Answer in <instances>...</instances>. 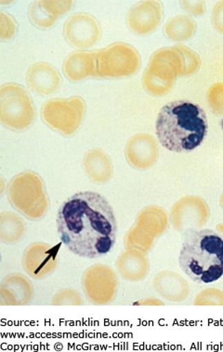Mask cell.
Returning <instances> with one entry per match:
<instances>
[{
	"label": "cell",
	"instance_id": "obj_1",
	"mask_svg": "<svg viewBox=\"0 0 223 352\" xmlns=\"http://www.w3.org/2000/svg\"><path fill=\"white\" fill-rule=\"evenodd\" d=\"M56 222L63 245L81 258H100L115 246V211L100 193L81 192L69 197L58 210Z\"/></svg>",
	"mask_w": 223,
	"mask_h": 352
},
{
	"label": "cell",
	"instance_id": "obj_2",
	"mask_svg": "<svg viewBox=\"0 0 223 352\" xmlns=\"http://www.w3.org/2000/svg\"><path fill=\"white\" fill-rule=\"evenodd\" d=\"M162 146L174 153L191 152L204 142L208 132L206 113L187 100H174L162 107L156 123Z\"/></svg>",
	"mask_w": 223,
	"mask_h": 352
},
{
	"label": "cell",
	"instance_id": "obj_3",
	"mask_svg": "<svg viewBox=\"0 0 223 352\" xmlns=\"http://www.w3.org/2000/svg\"><path fill=\"white\" fill-rule=\"evenodd\" d=\"M179 265L191 280L209 285L223 277V235L211 229H189L183 235Z\"/></svg>",
	"mask_w": 223,
	"mask_h": 352
},
{
	"label": "cell",
	"instance_id": "obj_4",
	"mask_svg": "<svg viewBox=\"0 0 223 352\" xmlns=\"http://www.w3.org/2000/svg\"><path fill=\"white\" fill-rule=\"evenodd\" d=\"M183 72V59L176 45L156 50L151 57L142 76L145 91L156 97L164 96Z\"/></svg>",
	"mask_w": 223,
	"mask_h": 352
},
{
	"label": "cell",
	"instance_id": "obj_5",
	"mask_svg": "<svg viewBox=\"0 0 223 352\" xmlns=\"http://www.w3.org/2000/svg\"><path fill=\"white\" fill-rule=\"evenodd\" d=\"M36 112L26 89L16 83L4 84L0 89V120L12 131H21L33 123Z\"/></svg>",
	"mask_w": 223,
	"mask_h": 352
},
{
	"label": "cell",
	"instance_id": "obj_6",
	"mask_svg": "<svg viewBox=\"0 0 223 352\" xmlns=\"http://www.w3.org/2000/svg\"><path fill=\"white\" fill-rule=\"evenodd\" d=\"M97 78H126L138 72L140 66L139 52L131 45L116 42L97 50Z\"/></svg>",
	"mask_w": 223,
	"mask_h": 352
},
{
	"label": "cell",
	"instance_id": "obj_7",
	"mask_svg": "<svg viewBox=\"0 0 223 352\" xmlns=\"http://www.w3.org/2000/svg\"><path fill=\"white\" fill-rule=\"evenodd\" d=\"M86 111L85 100L79 96L68 99H52L41 108V118L45 123L63 135H72L81 125Z\"/></svg>",
	"mask_w": 223,
	"mask_h": 352
},
{
	"label": "cell",
	"instance_id": "obj_8",
	"mask_svg": "<svg viewBox=\"0 0 223 352\" xmlns=\"http://www.w3.org/2000/svg\"><path fill=\"white\" fill-rule=\"evenodd\" d=\"M68 43L78 49H89L99 41L102 29L99 22L87 12H78L68 18L63 26Z\"/></svg>",
	"mask_w": 223,
	"mask_h": 352
},
{
	"label": "cell",
	"instance_id": "obj_9",
	"mask_svg": "<svg viewBox=\"0 0 223 352\" xmlns=\"http://www.w3.org/2000/svg\"><path fill=\"white\" fill-rule=\"evenodd\" d=\"M163 7L156 0L140 1L130 8L127 16V26L132 33L145 36L152 33L160 25Z\"/></svg>",
	"mask_w": 223,
	"mask_h": 352
},
{
	"label": "cell",
	"instance_id": "obj_10",
	"mask_svg": "<svg viewBox=\"0 0 223 352\" xmlns=\"http://www.w3.org/2000/svg\"><path fill=\"white\" fill-rule=\"evenodd\" d=\"M126 155L129 162L135 168H147L158 158V144L151 135H135L127 142Z\"/></svg>",
	"mask_w": 223,
	"mask_h": 352
},
{
	"label": "cell",
	"instance_id": "obj_11",
	"mask_svg": "<svg viewBox=\"0 0 223 352\" xmlns=\"http://www.w3.org/2000/svg\"><path fill=\"white\" fill-rule=\"evenodd\" d=\"M10 198L16 205L30 208L44 204L41 182L36 175L25 173L18 177L10 187Z\"/></svg>",
	"mask_w": 223,
	"mask_h": 352
},
{
	"label": "cell",
	"instance_id": "obj_12",
	"mask_svg": "<svg viewBox=\"0 0 223 352\" xmlns=\"http://www.w3.org/2000/svg\"><path fill=\"white\" fill-rule=\"evenodd\" d=\"M61 76L57 69L47 63H37L29 68L26 82L32 91L41 95H50L59 89Z\"/></svg>",
	"mask_w": 223,
	"mask_h": 352
},
{
	"label": "cell",
	"instance_id": "obj_13",
	"mask_svg": "<svg viewBox=\"0 0 223 352\" xmlns=\"http://www.w3.org/2000/svg\"><path fill=\"white\" fill-rule=\"evenodd\" d=\"M63 74L71 81H81L87 76L97 78L96 52L78 50L65 58Z\"/></svg>",
	"mask_w": 223,
	"mask_h": 352
},
{
	"label": "cell",
	"instance_id": "obj_14",
	"mask_svg": "<svg viewBox=\"0 0 223 352\" xmlns=\"http://www.w3.org/2000/svg\"><path fill=\"white\" fill-rule=\"evenodd\" d=\"M72 7L73 1H34L29 8V18L36 28H50Z\"/></svg>",
	"mask_w": 223,
	"mask_h": 352
},
{
	"label": "cell",
	"instance_id": "obj_15",
	"mask_svg": "<svg viewBox=\"0 0 223 352\" xmlns=\"http://www.w3.org/2000/svg\"><path fill=\"white\" fill-rule=\"evenodd\" d=\"M196 23L187 15H178L167 21L164 26L166 36L175 42L188 41L195 34Z\"/></svg>",
	"mask_w": 223,
	"mask_h": 352
},
{
	"label": "cell",
	"instance_id": "obj_16",
	"mask_svg": "<svg viewBox=\"0 0 223 352\" xmlns=\"http://www.w3.org/2000/svg\"><path fill=\"white\" fill-rule=\"evenodd\" d=\"M86 168L90 176L96 181H105L110 175L111 168L108 158L100 151H92L87 153Z\"/></svg>",
	"mask_w": 223,
	"mask_h": 352
},
{
	"label": "cell",
	"instance_id": "obj_17",
	"mask_svg": "<svg viewBox=\"0 0 223 352\" xmlns=\"http://www.w3.org/2000/svg\"><path fill=\"white\" fill-rule=\"evenodd\" d=\"M177 49L182 54L183 59V72L180 78L183 76H189L193 75L200 68L201 62L199 56L190 47L184 46V45H176Z\"/></svg>",
	"mask_w": 223,
	"mask_h": 352
},
{
	"label": "cell",
	"instance_id": "obj_18",
	"mask_svg": "<svg viewBox=\"0 0 223 352\" xmlns=\"http://www.w3.org/2000/svg\"><path fill=\"white\" fill-rule=\"evenodd\" d=\"M206 100L214 115L223 116V83L212 85L206 95Z\"/></svg>",
	"mask_w": 223,
	"mask_h": 352
},
{
	"label": "cell",
	"instance_id": "obj_19",
	"mask_svg": "<svg viewBox=\"0 0 223 352\" xmlns=\"http://www.w3.org/2000/svg\"><path fill=\"white\" fill-rule=\"evenodd\" d=\"M0 18H1V36H0L3 41H9L16 33V23L14 20L5 12H0Z\"/></svg>",
	"mask_w": 223,
	"mask_h": 352
},
{
	"label": "cell",
	"instance_id": "obj_20",
	"mask_svg": "<svg viewBox=\"0 0 223 352\" xmlns=\"http://www.w3.org/2000/svg\"><path fill=\"white\" fill-rule=\"evenodd\" d=\"M211 21L214 28L223 34V1L217 2L211 13Z\"/></svg>",
	"mask_w": 223,
	"mask_h": 352
},
{
	"label": "cell",
	"instance_id": "obj_21",
	"mask_svg": "<svg viewBox=\"0 0 223 352\" xmlns=\"http://www.w3.org/2000/svg\"><path fill=\"white\" fill-rule=\"evenodd\" d=\"M182 4L183 10L191 15H202L206 10L204 1H183Z\"/></svg>",
	"mask_w": 223,
	"mask_h": 352
},
{
	"label": "cell",
	"instance_id": "obj_22",
	"mask_svg": "<svg viewBox=\"0 0 223 352\" xmlns=\"http://www.w3.org/2000/svg\"><path fill=\"white\" fill-rule=\"evenodd\" d=\"M222 208H223V193H222Z\"/></svg>",
	"mask_w": 223,
	"mask_h": 352
}]
</instances>
